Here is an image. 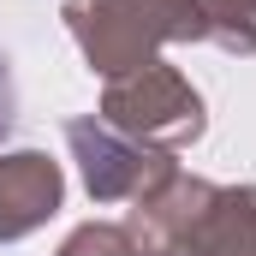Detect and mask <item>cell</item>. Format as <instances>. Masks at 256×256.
I'll return each mask as SVG.
<instances>
[{"label":"cell","mask_w":256,"mask_h":256,"mask_svg":"<svg viewBox=\"0 0 256 256\" xmlns=\"http://www.w3.org/2000/svg\"><path fill=\"white\" fill-rule=\"evenodd\" d=\"M18 126V84H12V60H6V48H0V143L12 137Z\"/></svg>","instance_id":"1"}]
</instances>
